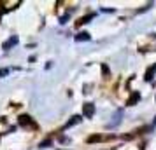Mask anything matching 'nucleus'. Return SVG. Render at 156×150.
Masks as SVG:
<instances>
[{
    "label": "nucleus",
    "instance_id": "obj_10",
    "mask_svg": "<svg viewBox=\"0 0 156 150\" xmlns=\"http://www.w3.org/2000/svg\"><path fill=\"white\" fill-rule=\"evenodd\" d=\"M100 140H102V136H98V135H93V136H90V138H88V142H90V143H93V142H100Z\"/></svg>",
    "mask_w": 156,
    "mask_h": 150
},
{
    "label": "nucleus",
    "instance_id": "obj_4",
    "mask_svg": "<svg viewBox=\"0 0 156 150\" xmlns=\"http://www.w3.org/2000/svg\"><path fill=\"white\" fill-rule=\"evenodd\" d=\"M81 121H83V115H74V117H72L70 121H69V122H67V124L63 126V129H69V128H72V126H76V124H79Z\"/></svg>",
    "mask_w": 156,
    "mask_h": 150
},
{
    "label": "nucleus",
    "instance_id": "obj_7",
    "mask_svg": "<svg viewBox=\"0 0 156 150\" xmlns=\"http://www.w3.org/2000/svg\"><path fill=\"white\" fill-rule=\"evenodd\" d=\"M93 18H95V14H88V16H84V18H81V19H79L77 21V26H81V25H86V23H90V19H93Z\"/></svg>",
    "mask_w": 156,
    "mask_h": 150
},
{
    "label": "nucleus",
    "instance_id": "obj_1",
    "mask_svg": "<svg viewBox=\"0 0 156 150\" xmlns=\"http://www.w3.org/2000/svg\"><path fill=\"white\" fill-rule=\"evenodd\" d=\"M20 126L25 129H37L39 128L37 122H34L32 117H28V115H20Z\"/></svg>",
    "mask_w": 156,
    "mask_h": 150
},
{
    "label": "nucleus",
    "instance_id": "obj_5",
    "mask_svg": "<svg viewBox=\"0 0 156 150\" xmlns=\"http://www.w3.org/2000/svg\"><path fill=\"white\" fill-rule=\"evenodd\" d=\"M140 100V94L137 93V91H135V93H132V96H130V98H128V101H126V105L128 107H133L135 103H137V101Z\"/></svg>",
    "mask_w": 156,
    "mask_h": 150
},
{
    "label": "nucleus",
    "instance_id": "obj_11",
    "mask_svg": "<svg viewBox=\"0 0 156 150\" xmlns=\"http://www.w3.org/2000/svg\"><path fill=\"white\" fill-rule=\"evenodd\" d=\"M49 145H51V142H49V140H46V142H42L41 145H39V147H41V148H48Z\"/></svg>",
    "mask_w": 156,
    "mask_h": 150
},
{
    "label": "nucleus",
    "instance_id": "obj_12",
    "mask_svg": "<svg viewBox=\"0 0 156 150\" xmlns=\"http://www.w3.org/2000/svg\"><path fill=\"white\" fill-rule=\"evenodd\" d=\"M102 73L104 75H109V66L107 65H102Z\"/></svg>",
    "mask_w": 156,
    "mask_h": 150
},
{
    "label": "nucleus",
    "instance_id": "obj_9",
    "mask_svg": "<svg viewBox=\"0 0 156 150\" xmlns=\"http://www.w3.org/2000/svg\"><path fill=\"white\" fill-rule=\"evenodd\" d=\"M119 121H121V110L118 112V114H116V119H114V122L111 124V128H114V126H118V124H119Z\"/></svg>",
    "mask_w": 156,
    "mask_h": 150
},
{
    "label": "nucleus",
    "instance_id": "obj_8",
    "mask_svg": "<svg viewBox=\"0 0 156 150\" xmlns=\"http://www.w3.org/2000/svg\"><path fill=\"white\" fill-rule=\"evenodd\" d=\"M91 37H90V33H86V32H81V33H77L76 35V40L77 42H81V40H90Z\"/></svg>",
    "mask_w": 156,
    "mask_h": 150
},
{
    "label": "nucleus",
    "instance_id": "obj_6",
    "mask_svg": "<svg viewBox=\"0 0 156 150\" xmlns=\"http://www.w3.org/2000/svg\"><path fill=\"white\" fill-rule=\"evenodd\" d=\"M154 73H156V65H154V66H149L147 72H146V77H144V79H146V80L149 82V80L154 77Z\"/></svg>",
    "mask_w": 156,
    "mask_h": 150
},
{
    "label": "nucleus",
    "instance_id": "obj_3",
    "mask_svg": "<svg viewBox=\"0 0 156 150\" xmlns=\"http://www.w3.org/2000/svg\"><path fill=\"white\" fill-rule=\"evenodd\" d=\"M16 44H18V37H11V38H7L5 42H4V45H2V49H5V51H9L11 47H14Z\"/></svg>",
    "mask_w": 156,
    "mask_h": 150
},
{
    "label": "nucleus",
    "instance_id": "obj_2",
    "mask_svg": "<svg viewBox=\"0 0 156 150\" xmlns=\"http://www.w3.org/2000/svg\"><path fill=\"white\" fill-rule=\"evenodd\" d=\"M93 114H95V105L93 103H84L83 105V115H84L86 119H91Z\"/></svg>",
    "mask_w": 156,
    "mask_h": 150
},
{
    "label": "nucleus",
    "instance_id": "obj_13",
    "mask_svg": "<svg viewBox=\"0 0 156 150\" xmlns=\"http://www.w3.org/2000/svg\"><path fill=\"white\" fill-rule=\"evenodd\" d=\"M9 73V68H2V70H0V77H4V75H7Z\"/></svg>",
    "mask_w": 156,
    "mask_h": 150
}]
</instances>
